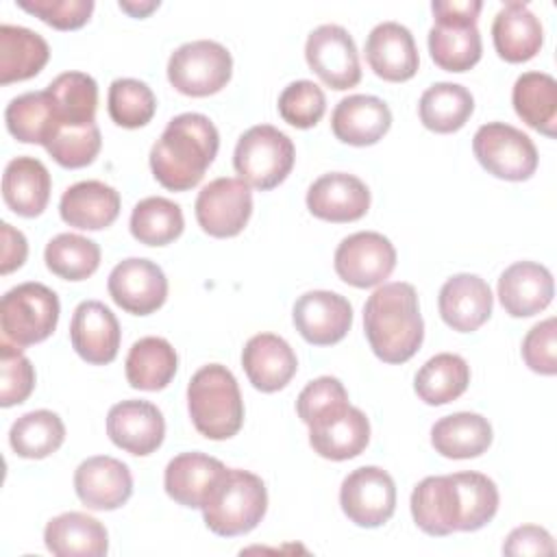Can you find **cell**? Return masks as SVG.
<instances>
[{"label": "cell", "instance_id": "obj_27", "mask_svg": "<svg viewBox=\"0 0 557 557\" xmlns=\"http://www.w3.org/2000/svg\"><path fill=\"white\" fill-rule=\"evenodd\" d=\"M61 220L81 231H100L120 215V194L102 181L70 185L59 202Z\"/></svg>", "mask_w": 557, "mask_h": 557}, {"label": "cell", "instance_id": "obj_7", "mask_svg": "<svg viewBox=\"0 0 557 557\" xmlns=\"http://www.w3.org/2000/svg\"><path fill=\"white\" fill-rule=\"evenodd\" d=\"M296 150L292 139L272 124L248 128L235 146L233 165L239 178L255 189L268 191L281 185L294 168Z\"/></svg>", "mask_w": 557, "mask_h": 557}, {"label": "cell", "instance_id": "obj_40", "mask_svg": "<svg viewBox=\"0 0 557 557\" xmlns=\"http://www.w3.org/2000/svg\"><path fill=\"white\" fill-rule=\"evenodd\" d=\"M131 235L144 246H165L185 228L181 207L163 196L139 200L131 213Z\"/></svg>", "mask_w": 557, "mask_h": 557}, {"label": "cell", "instance_id": "obj_29", "mask_svg": "<svg viewBox=\"0 0 557 557\" xmlns=\"http://www.w3.org/2000/svg\"><path fill=\"white\" fill-rule=\"evenodd\" d=\"M44 544L57 557H102L109 550V535L94 516L65 511L46 524Z\"/></svg>", "mask_w": 557, "mask_h": 557}, {"label": "cell", "instance_id": "obj_49", "mask_svg": "<svg viewBox=\"0 0 557 557\" xmlns=\"http://www.w3.org/2000/svg\"><path fill=\"white\" fill-rule=\"evenodd\" d=\"M522 359L524 363L544 376L557 372V320L546 318L537 322L522 339Z\"/></svg>", "mask_w": 557, "mask_h": 557}, {"label": "cell", "instance_id": "obj_46", "mask_svg": "<svg viewBox=\"0 0 557 557\" xmlns=\"http://www.w3.org/2000/svg\"><path fill=\"white\" fill-rule=\"evenodd\" d=\"M326 111V98L313 81H294L278 96L281 117L296 128L315 126Z\"/></svg>", "mask_w": 557, "mask_h": 557}, {"label": "cell", "instance_id": "obj_11", "mask_svg": "<svg viewBox=\"0 0 557 557\" xmlns=\"http://www.w3.org/2000/svg\"><path fill=\"white\" fill-rule=\"evenodd\" d=\"M305 59L311 72L331 89L344 91L361 81V65L355 39L344 26L322 24L305 44Z\"/></svg>", "mask_w": 557, "mask_h": 557}, {"label": "cell", "instance_id": "obj_51", "mask_svg": "<svg viewBox=\"0 0 557 557\" xmlns=\"http://www.w3.org/2000/svg\"><path fill=\"white\" fill-rule=\"evenodd\" d=\"M505 555H555V544L553 537L546 529L535 527V524H522L516 527L505 544H503Z\"/></svg>", "mask_w": 557, "mask_h": 557}, {"label": "cell", "instance_id": "obj_44", "mask_svg": "<svg viewBox=\"0 0 557 557\" xmlns=\"http://www.w3.org/2000/svg\"><path fill=\"white\" fill-rule=\"evenodd\" d=\"M107 109L117 126L139 128L152 120L157 111V98L144 81L115 78L109 87Z\"/></svg>", "mask_w": 557, "mask_h": 557}, {"label": "cell", "instance_id": "obj_8", "mask_svg": "<svg viewBox=\"0 0 557 557\" xmlns=\"http://www.w3.org/2000/svg\"><path fill=\"white\" fill-rule=\"evenodd\" d=\"M233 74L231 52L211 39L187 41L178 46L168 61L170 85L191 98L218 94Z\"/></svg>", "mask_w": 557, "mask_h": 557}, {"label": "cell", "instance_id": "obj_37", "mask_svg": "<svg viewBox=\"0 0 557 557\" xmlns=\"http://www.w3.org/2000/svg\"><path fill=\"white\" fill-rule=\"evenodd\" d=\"M470 383V366L455 352H440L422 363L416 372L413 389L426 405L440 407L457 400Z\"/></svg>", "mask_w": 557, "mask_h": 557}, {"label": "cell", "instance_id": "obj_2", "mask_svg": "<svg viewBox=\"0 0 557 557\" xmlns=\"http://www.w3.org/2000/svg\"><path fill=\"white\" fill-rule=\"evenodd\" d=\"M363 331L381 361H409L424 339L416 287L403 281L376 287L363 305Z\"/></svg>", "mask_w": 557, "mask_h": 557}, {"label": "cell", "instance_id": "obj_10", "mask_svg": "<svg viewBox=\"0 0 557 557\" xmlns=\"http://www.w3.org/2000/svg\"><path fill=\"white\" fill-rule=\"evenodd\" d=\"M339 505L346 518L357 527L376 529L394 516V479L379 466L357 468L342 481Z\"/></svg>", "mask_w": 557, "mask_h": 557}, {"label": "cell", "instance_id": "obj_47", "mask_svg": "<svg viewBox=\"0 0 557 557\" xmlns=\"http://www.w3.org/2000/svg\"><path fill=\"white\" fill-rule=\"evenodd\" d=\"M35 387V368L30 359L11 346L9 342L0 344V405L13 407L24 403Z\"/></svg>", "mask_w": 557, "mask_h": 557}, {"label": "cell", "instance_id": "obj_33", "mask_svg": "<svg viewBox=\"0 0 557 557\" xmlns=\"http://www.w3.org/2000/svg\"><path fill=\"white\" fill-rule=\"evenodd\" d=\"M50 59L48 41L24 26H0V85L37 76Z\"/></svg>", "mask_w": 557, "mask_h": 557}, {"label": "cell", "instance_id": "obj_28", "mask_svg": "<svg viewBox=\"0 0 557 557\" xmlns=\"http://www.w3.org/2000/svg\"><path fill=\"white\" fill-rule=\"evenodd\" d=\"M492 41L500 59L507 63H524L533 59L544 44L540 17L522 2H507L492 22Z\"/></svg>", "mask_w": 557, "mask_h": 557}, {"label": "cell", "instance_id": "obj_41", "mask_svg": "<svg viewBox=\"0 0 557 557\" xmlns=\"http://www.w3.org/2000/svg\"><path fill=\"white\" fill-rule=\"evenodd\" d=\"M457 494V531H479L498 511V487L481 472L450 474Z\"/></svg>", "mask_w": 557, "mask_h": 557}, {"label": "cell", "instance_id": "obj_9", "mask_svg": "<svg viewBox=\"0 0 557 557\" xmlns=\"http://www.w3.org/2000/svg\"><path fill=\"white\" fill-rule=\"evenodd\" d=\"M476 161L496 178L527 181L537 170V148L520 128L505 122H487L472 137Z\"/></svg>", "mask_w": 557, "mask_h": 557}, {"label": "cell", "instance_id": "obj_1", "mask_svg": "<svg viewBox=\"0 0 557 557\" xmlns=\"http://www.w3.org/2000/svg\"><path fill=\"white\" fill-rule=\"evenodd\" d=\"M220 148L215 124L202 113H181L168 122L150 148V170L170 191L196 187Z\"/></svg>", "mask_w": 557, "mask_h": 557}, {"label": "cell", "instance_id": "obj_4", "mask_svg": "<svg viewBox=\"0 0 557 557\" xmlns=\"http://www.w3.org/2000/svg\"><path fill=\"white\" fill-rule=\"evenodd\" d=\"M268 490L261 476L226 468L211 496L202 505V518L209 531L222 537L250 533L265 516Z\"/></svg>", "mask_w": 557, "mask_h": 557}, {"label": "cell", "instance_id": "obj_34", "mask_svg": "<svg viewBox=\"0 0 557 557\" xmlns=\"http://www.w3.org/2000/svg\"><path fill=\"white\" fill-rule=\"evenodd\" d=\"M518 117L546 137L557 135V81L544 72H524L511 89Z\"/></svg>", "mask_w": 557, "mask_h": 557}, {"label": "cell", "instance_id": "obj_3", "mask_svg": "<svg viewBox=\"0 0 557 557\" xmlns=\"http://www.w3.org/2000/svg\"><path fill=\"white\" fill-rule=\"evenodd\" d=\"M187 411L207 440L233 437L244 424V400L233 372L222 363L194 372L187 385Z\"/></svg>", "mask_w": 557, "mask_h": 557}, {"label": "cell", "instance_id": "obj_23", "mask_svg": "<svg viewBox=\"0 0 557 557\" xmlns=\"http://www.w3.org/2000/svg\"><path fill=\"white\" fill-rule=\"evenodd\" d=\"M492 289L476 274H455L450 276L437 298L442 320L459 333H472L483 326L492 315Z\"/></svg>", "mask_w": 557, "mask_h": 557}, {"label": "cell", "instance_id": "obj_18", "mask_svg": "<svg viewBox=\"0 0 557 557\" xmlns=\"http://www.w3.org/2000/svg\"><path fill=\"white\" fill-rule=\"evenodd\" d=\"M74 490L78 500L94 511H113L133 494V476L126 463L109 455H96L74 472Z\"/></svg>", "mask_w": 557, "mask_h": 557}, {"label": "cell", "instance_id": "obj_53", "mask_svg": "<svg viewBox=\"0 0 557 557\" xmlns=\"http://www.w3.org/2000/svg\"><path fill=\"white\" fill-rule=\"evenodd\" d=\"M159 7V0H152V2H122L120 0V9L126 11L128 15L133 17H146L150 11H154Z\"/></svg>", "mask_w": 557, "mask_h": 557}, {"label": "cell", "instance_id": "obj_48", "mask_svg": "<svg viewBox=\"0 0 557 557\" xmlns=\"http://www.w3.org/2000/svg\"><path fill=\"white\" fill-rule=\"evenodd\" d=\"M15 4L57 30H76L94 13V0H15Z\"/></svg>", "mask_w": 557, "mask_h": 557}, {"label": "cell", "instance_id": "obj_16", "mask_svg": "<svg viewBox=\"0 0 557 557\" xmlns=\"http://www.w3.org/2000/svg\"><path fill=\"white\" fill-rule=\"evenodd\" d=\"M292 320L305 342L313 346H331L344 339L350 331L352 307L335 292L313 289L294 302Z\"/></svg>", "mask_w": 557, "mask_h": 557}, {"label": "cell", "instance_id": "obj_13", "mask_svg": "<svg viewBox=\"0 0 557 557\" xmlns=\"http://www.w3.org/2000/svg\"><path fill=\"white\" fill-rule=\"evenodd\" d=\"M196 220L211 237H235L244 231L252 213V191L242 178L222 176L198 191Z\"/></svg>", "mask_w": 557, "mask_h": 557}, {"label": "cell", "instance_id": "obj_6", "mask_svg": "<svg viewBox=\"0 0 557 557\" xmlns=\"http://www.w3.org/2000/svg\"><path fill=\"white\" fill-rule=\"evenodd\" d=\"M59 296L44 283L28 281L11 287L0 302V329L13 346L26 348L52 335L59 322Z\"/></svg>", "mask_w": 557, "mask_h": 557}, {"label": "cell", "instance_id": "obj_42", "mask_svg": "<svg viewBox=\"0 0 557 557\" xmlns=\"http://www.w3.org/2000/svg\"><path fill=\"white\" fill-rule=\"evenodd\" d=\"M4 122L9 133L22 144L46 146L57 128V117L52 113L50 98L44 91H28L13 98L7 104Z\"/></svg>", "mask_w": 557, "mask_h": 557}, {"label": "cell", "instance_id": "obj_52", "mask_svg": "<svg viewBox=\"0 0 557 557\" xmlns=\"http://www.w3.org/2000/svg\"><path fill=\"white\" fill-rule=\"evenodd\" d=\"M2 231V261H0V272L9 274L17 268H22V263L26 261L28 255V244L22 231L13 228L9 222L0 224Z\"/></svg>", "mask_w": 557, "mask_h": 557}, {"label": "cell", "instance_id": "obj_17", "mask_svg": "<svg viewBox=\"0 0 557 557\" xmlns=\"http://www.w3.org/2000/svg\"><path fill=\"white\" fill-rule=\"evenodd\" d=\"M107 435L117 448L146 457L163 444L165 420L148 400H122L107 413Z\"/></svg>", "mask_w": 557, "mask_h": 557}, {"label": "cell", "instance_id": "obj_32", "mask_svg": "<svg viewBox=\"0 0 557 557\" xmlns=\"http://www.w3.org/2000/svg\"><path fill=\"white\" fill-rule=\"evenodd\" d=\"M431 444L442 457L472 459L490 448L492 424L481 413L457 411L431 426Z\"/></svg>", "mask_w": 557, "mask_h": 557}, {"label": "cell", "instance_id": "obj_21", "mask_svg": "<svg viewBox=\"0 0 557 557\" xmlns=\"http://www.w3.org/2000/svg\"><path fill=\"white\" fill-rule=\"evenodd\" d=\"M366 59L372 72L389 83L413 78L420 65L413 35L398 22H381L370 30L366 39Z\"/></svg>", "mask_w": 557, "mask_h": 557}, {"label": "cell", "instance_id": "obj_5", "mask_svg": "<svg viewBox=\"0 0 557 557\" xmlns=\"http://www.w3.org/2000/svg\"><path fill=\"white\" fill-rule=\"evenodd\" d=\"M481 0H433L435 24L429 30V52L437 67L446 72H466L481 59L483 44L476 17Z\"/></svg>", "mask_w": 557, "mask_h": 557}, {"label": "cell", "instance_id": "obj_12", "mask_svg": "<svg viewBox=\"0 0 557 557\" xmlns=\"http://www.w3.org/2000/svg\"><path fill=\"white\" fill-rule=\"evenodd\" d=\"M337 276L359 289L381 285L396 268L394 244L374 231H359L344 237L335 250Z\"/></svg>", "mask_w": 557, "mask_h": 557}, {"label": "cell", "instance_id": "obj_35", "mask_svg": "<svg viewBox=\"0 0 557 557\" xmlns=\"http://www.w3.org/2000/svg\"><path fill=\"white\" fill-rule=\"evenodd\" d=\"M178 368V357L172 344L163 337H141L126 355V381L135 389L159 392L170 385Z\"/></svg>", "mask_w": 557, "mask_h": 557}, {"label": "cell", "instance_id": "obj_50", "mask_svg": "<svg viewBox=\"0 0 557 557\" xmlns=\"http://www.w3.org/2000/svg\"><path fill=\"white\" fill-rule=\"evenodd\" d=\"M344 400H348V392L339 379L318 376L315 381L307 383L305 389L298 394L296 411H298V418L307 424L318 413H322L329 407L344 403Z\"/></svg>", "mask_w": 557, "mask_h": 557}, {"label": "cell", "instance_id": "obj_14", "mask_svg": "<svg viewBox=\"0 0 557 557\" xmlns=\"http://www.w3.org/2000/svg\"><path fill=\"white\" fill-rule=\"evenodd\" d=\"M311 448L331 461H346L361 455L370 442L366 413L348 400L339 403L307 422Z\"/></svg>", "mask_w": 557, "mask_h": 557}, {"label": "cell", "instance_id": "obj_26", "mask_svg": "<svg viewBox=\"0 0 557 557\" xmlns=\"http://www.w3.org/2000/svg\"><path fill=\"white\" fill-rule=\"evenodd\" d=\"M392 126L389 107L376 98L366 94H352L342 98L331 115L333 135L348 146H372Z\"/></svg>", "mask_w": 557, "mask_h": 557}, {"label": "cell", "instance_id": "obj_25", "mask_svg": "<svg viewBox=\"0 0 557 557\" xmlns=\"http://www.w3.org/2000/svg\"><path fill=\"white\" fill-rule=\"evenodd\" d=\"M226 466L205 453H181L165 466L163 487L168 496L189 509H202Z\"/></svg>", "mask_w": 557, "mask_h": 557}, {"label": "cell", "instance_id": "obj_20", "mask_svg": "<svg viewBox=\"0 0 557 557\" xmlns=\"http://www.w3.org/2000/svg\"><path fill=\"white\" fill-rule=\"evenodd\" d=\"M307 209L326 222H355L370 209V189L355 174L329 172L311 183Z\"/></svg>", "mask_w": 557, "mask_h": 557}, {"label": "cell", "instance_id": "obj_24", "mask_svg": "<svg viewBox=\"0 0 557 557\" xmlns=\"http://www.w3.org/2000/svg\"><path fill=\"white\" fill-rule=\"evenodd\" d=\"M242 366L255 389L272 394L283 389L298 370V359L292 346L274 335H252L242 350Z\"/></svg>", "mask_w": 557, "mask_h": 557}, {"label": "cell", "instance_id": "obj_39", "mask_svg": "<svg viewBox=\"0 0 557 557\" xmlns=\"http://www.w3.org/2000/svg\"><path fill=\"white\" fill-rule=\"evenodd\" d=\"M65 440L63 420L48 409H35L20 416L9 431L11 448L24 459H44L61 448Z\"/></svg>", "mask_w": 557, "mask_h": 557}, {"label": "cell", "instance_id": "obj_15", "mask_svg": "<svg viewBox=\"0 0 557 557\" xmlns=\"http://www.w3.org/2000/svg\"><path fill=\"white\" fill-rule=\"evenodd\" d=\"M109 296L117 307L133 315H148L163 307L168 298V278L163 270L141 257L120 261L107 281Z\"/></svg>", "mask_w": 557, "mask_h": 557}, {"label": "cell", "instance_id": "obj_43", "mask_svg": "<svg viewBox=\"0 0 557 557\" xmlns=\"http://www.w3.org/2000/svg\"><path fill=\"white\" fill-rule=\"evenodd\" d=\"M44 261L63 281H85L100 265V246L76 233H59L46 244Z\"/></svg>", "mask_w": 557, "mask_h": 557}, {"label": "cell", "instance_id": "obj_36", "mask_svg": "<svg viewBox=\"0 0 557 557\" xmlns=\"http://www.w3.org/2000/svg\"><path fill=\"white\" fill-rule=\"evenodd\" d=\"M46 94L52 104L57 124L85 126L96 122L98 85L85 72H63L48 87Z\"/></svg>", "mask_w": 557, "mask_h": 557}, {"label": "cell", "instance_id": "obj_45", "mask_svg": "<svg viewBox=\"0 0 557 557\" xmlns=\"http://www.w3.org/2000/svg\"><path fill=\"white\" fill-rule=\"evenodd\" d=\"M44 148L61 168H67V170L85 168L94 163V159L102 148L100 128L96 122L85 126L57 124L52 137Z\"/></svg>", "mask_w": 557, "mask_h": 557}, {"label": "cell", "instance_id": "obj_31", "mask_svg": "<svg viewBox=\"0 0 557 557\" xmlns=\"http://www.w3.org/2000/svg\"><path fill=\"white\" fill-rule=\"evenodd\" d=\"M413 522L433 537L457 531V496L450 474L426 476L411 492Z\"/></svg>", "mask_w": 557, "mask_h": 557}, {"label": "cell", "instance_id": "obj_19", "mask_svg": "<svg viewBox=\"0 0 557 557\" xmlns=\"http://www.w3.org/2000/svg\"><path fill=\"white\" fill-rule=\"evenodd\" d=\"M120 322L100 300H83L70 322L72 348L91 366H107L117 357Z\"/></svg>", "mask_w": 557, "mask_h": 557}, {"label": "cell", "instance_id": "obj_22", "mask_svg": "<svg viewBox=\"0 0 557 557\" xmlns=\"http://www.w3.org/2000/svg\"><path fill=\"white\" fill-rule=\"evenodd\" d=\"M553 294L550 270L535 261H516L498 278V300L511 318H531L544 311Z\"/></svg>", "mask_w": 557, "mask_h": 557}, {"label": "cell", "instance_id": "obj_30", "mask_svg": "<svg viewBox=\"0 0 557 557\" xmlns=\"http://www.w3.org/2000/svg\"><path fill=\"white\" fill-rule=\"evenodd\" d=\"M50 172L35 157H15L2 174V198L22 218H37L50 200Z\"/></svg>", "mask_w": 557, "mask_h": 557}, {"label": "cell", "instance_id": "obj_38", "mask_svg": "<svg viewBox=\"0 0 557 557\" xmlns=\"http://www.w3.org/2000/svg\"><path fill=\"white\" fill-rule=\"evenodd\" d=\"M474 111L472 94L457 83L431 85L418 102V115L424 128L433 133L459 131Z\"/></svg>", "mask_w": 557, "mask_h": 557}]
</instances>
